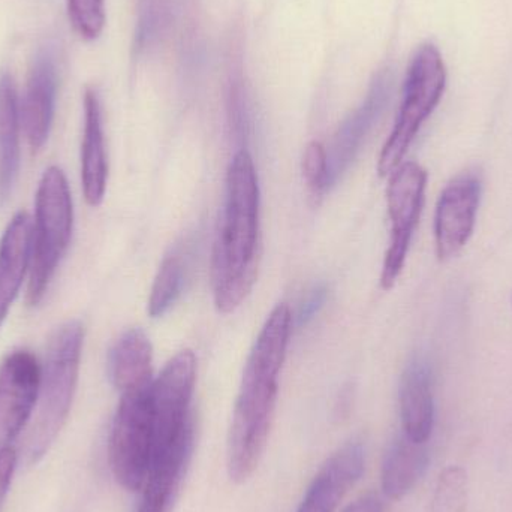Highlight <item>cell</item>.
<instances>
[{"instance_id":"cell-16","label":"cell","mask_w":512,"mask_h":512,"mask_svg":"<svg viewBox=\"0 0 512 512\" xmlns=\"http://www.w3.org/2000/svg\"><path fill=\"white\" fill-rule=\"evenodd\" d=\"M32 255V225L29 216H14L0 242V327L20 291Z\"/></svg>"},{"instance_id":"cell-23","label":"cell","mask_w":512,"mask_h":512,"mask_svg":"<svg viewBox=\"0 0 512 512\" xmlns=\"http://www.w3.org/2000/svg\"><path fill=\"white\" fill-rule=\"evenodd\" d=\"M69 17L81 38L101 35L105 26V0H68Z\"/></svg>"},{"instance_id":"cell-22","label":"cell","mask_w":512,"mask_h":512,"mask_svg":"<svg viewBox=\"0 0 512 512\" xmlns=\"http://www.w3.org/2000/svg\"><path fill=\"white\" fill-rule=\"evenodd\" d=\"M468 510V472L462 466H447L436 481L430 512H468Z\"/></svg>"},{"instance_id":"cell-6","label":"cell","mask_w":512,"mask_h":512,"mask_svg":"<svg viewBox=\"0 0 512 512\" xmlns=\"http://www.w3.org/2000/svg\"><path fill=\"white\" fill-rule=\"evenodd\" d=\"M197 379V358L185 349L174 355L150 385L153 421L152 463L174 451L191 448L189 406ZM150 463V465H152Z\"/></svg>"},{"instance_id":"cell-10","label":"cell","mask_w":512,"mask_h":512,"mask_svg":"<svg viewBox=\"0 0 512 512\" xmlns=\"http://www.w3.org/2000/svg\"><path fill=\"white\" fill-rule=\"evenodd\" d=\"M481 188L480 177L468 171L451 180L442 191L435 213V249L439 261L459 255L471 240Z\"/></svg>"},{"instance_id":"cell-26","label":"cell","mask_w":512,"mask_h":512,"mask_svg":"<svg viewBox=\"0 0 512 512\" xmlns=\"http://www.w3.org/2000/svg\"><path fill=\"white\" fill-rule=\"evenodd\" d=\"M325 300H327V288L325 286H318V288L313 289L309 295H307L304 303L301 304L300 310H298L297 315V324L306 325L315 318L316 313L321 310V307L324 306Z\"/></svg>"},{"instance_id":"cell-1","label":"cell","mask_w":512,"mask_h":512,"mask_svg":"<svg viewBox=\"0 0 512 512\" xmlns=\"http://www.w3.org/2000/svg\"><path fill=\"white\" fill-rule=\"evenodd\" d=\"M291 331V310L277 304L249 354L228 439V474L236 483L254 475L267 445Z\"/></svg>"},{"instance_id":"cell-17","label":"cell","mask_w":512,"mask_h":512,"mask_svg":"<svg viewBox=\"0 0 512 512\" xmlns=\"http://www.w3.org/2000/svg\"><path fill=\"white\" fill-rule=\"evenodd\" d=\"M152 360V343L141 328H131L116 340L108 355V372L120 394L152 384Z\"/></svg>"},{"instance_id":"cell-24","label":"cell","mask_w":512,"mask_h":512,"mask_svg":"<svg viewBox=\"0 0 512 512\" xmlns=\"http://www.w3.org/2000/svg\"><path fill=\"white\" fill-rule=\"evenodd\" d=\"M303 176L310 191L322 194L328 186L327 149L318 141L307 144L303 155Z\"/></svg>"},{"instance_id":"cell-7","label":"cell","mask_w":512,"mask_h":512,"mask_svg":"<svg viewBox=\"0 0 512 512\" xmlns=\"http://www.w3.org/2000/svg\"><path fill=\"white\" fill-rule=\"evenodd\" d=\"M150 385L122 393L111 429L108 445L111 471L117 483L129 492L143 490L152 463Z\"/></svg>"},{"instance_id":"cell-2","label":"cell","mask_w":512,"mask_h":512,"mask_svg":"<svg viewBox=\"0 0 512 512\" xmlns=\"http://www.w3.org/2000/svg\"><path fill=\"white\" fill-rule=\"evenodd\" d=\"M259 183L254 159L240 150L227 174V198L212 258L216 309L231 313L251 294L258 274Z\"/></svg>"},{"instance_id":"cell-20","label":"cell","mask_w":512,"mask_h":512,"mask_svg":"<svg viewBox=\"0 0 512 512\" xmlns=\"http://www.w3.org/2000/svg\"><path fill=\"white\" fill-rule=\"evenodd\" d=\"M189 450L177 451L170 456L155 460L143 487L138 512H167L174 490L179 486Z\"/></svg>"},{"instance_id":"cell-27","label":"cell","mask_w":512,"mask_h":512,"mask_svg":"<svg viewBox=\"0 0 512 512\" xmlns=\"http://www.w3.org/2000/svg\"><path fill=\"white\" fill-rule=\"evenodd\" d=\"M343 512H382V502L378 496L366 495L349 505Z\"/></svg>"},{"instance_id":"cell-5","label":"cell","mask_w":512,"mask_h":512,"mask_svg":"<svg viewBox=\"0 0 512 512\" xmlns=\"http://www.w3.org/2000/svg\"><path fill=\"white\" fill-rule=\"evenodd\" d=\"M445 86L447 68L441 51L433 44L421 45L409 63L396 125L379 155V176H390L402 164L421 126L441 102Z\"/></svg>"},{"instance_id":"cell-18","label":"cell","mask_w":512,"mask_h":512,"mask_svg":"<svg viewBox=\"0 0 512 512\" xmlns=\"http://www.w3.org/2000/svg\"><path fill=\"white\" fill-rule=\"evenodd\" d=\"M427 442H414L402 435L390 445L382 462V492L391 501H400L417 486L429 468Z\"/></svg>"},{"instance_id":"cell-8","label":"cell","mask_w":512,"mask_h":512,"mask_svg":"<svg viewBox=\"0 0 512 512\" xmlns=\"http://www.w3.org/2000/svg\"><path fill=\"white\" fill-rule=\"evenodd\" d=\"M427 179V171L417 162H402L390 174L387 207L391 236L381 273V286L385 291L396 285L405 267L412 236L423 212Z\"/></svg>"},{"instance_id":"cell-15","label":"cell","mask_w":512,"mask_h":512,"mask_svg":"<svg viewBox=\"0 0 512 512\" xmlns=\"http://www.w3.org/2000/svg\"><path fill=\"white\" fill-rule=\"evenodd\" d=\"M403 435L414 442H429L435 424L432 375L423 361L408 364L399 388Z\"/></svg>"},{"instance_id":"cell-14","label":"cell","mask_w":512,"mask_h":512,"mask_svg":"<svg viewBox=\"0 0 512 512\" xmlns=\"http://www.w3.org/2000/svg\"><path fill=\"white\" fill-rule=\"evenodd\" d=\"M108 159L105 149L102 107L98 92L84 95V132L81 144V183L84 198L92 207L99 206L107 191Z\"/></svg>"},{"instance_id":"cell-25","label":"cell","mask_w":512,"mask_h":512,"mask_svg":"<svg viewBox=\"0 0 512 512\" xmlns=\"http://www.w3.org/2000/svg\"><path fill=\"white\" fill-rule=\"evenodd\" d=\"M17 460V451L14 448L6 447L0 450V511H2L9 487H11L15 468H17Z\"/></svg>"},{"instance_id":"cell-21","label":"cell","mask_w":512,"mask_h":512,"mask_svg":"<svg viewBox=\"0 0 512 512\" xmlns=\"http://www.w3.org/2000/svg\"><path fill=\"white\" fill-rule=\"evenodd\" d=\"M186 264L180 252L165 256L153 282L149 298V313L152 318H161L171 309L182 294L185 285Z\"/></svg>"},{"instance_id":"cell-11","label":"cell","mask_w":512,"mask_h":512,"mask_svg":"<svg viewBox=\"0 0 512 512\" xmlns=\"http://www.w3.org/2000/svg\"><path fill=\"white\" fill-rule=\"evenodd\" d=\"M393 78L384 71L373 80L363 104L352 111L334 134L328 155V186H333L357 158L364 140L390 101Z\"/></svg>"},{"instance_id":"cell-13","label":"cell","mask_w":512,"mask_h":512,"mask_svg":"<svg viewBox=\"0 0 512 512\" xmlns=\"http://www.w3.org/2000/svg\"><path fill=\"white\" fill-rule=\"evenodd\" d=\"M363 471V445L358 441L348 442L319 469L297 512L336 511Z\"/></svg>"},{"instance_id":"cell-9","label":"cell","mask_w":512,"mask_h":512,"mask_svg":"<svg viewBox=\"0 0 512 512\" xmlns=\"http://www.w3.org/2000/svg\"><path fill=\"white\" fill-rule=\"evenodd\" d=\"M41 366L32 352L17 349L0 364V450L11 447L38 402Z\"/></svg>"},{"instance_id":"cell-3","label":"cell","mask_w":512,"mask_h":512,"mask_svg":"<svg viewBox=\"0 0 512 512\" xmlns=\"http://www.w3.org/2000/svg\"><path fill=\"white\" fill-rule=\"evenodd\" d=\"M83 340V325L71 321L60 325L48 342L35 421L26 441L29 465H35L48 453L68 420L77 390Z\"/></svg>"},{"instance_id":"cell-19","label":"cell","mask_w":512,"mask_h":512,"mask_svg":"<svg viewBox=\"0 0 512 512\" xmlns=\"http://www.w3.org/2000/svg\"><path fill=\"white\" fill-rule=\"evenodd\" d=\"M21 107L11 75H0V207L8 203L20 170Z\"/></svg>"},{"instance_id":"cell-4","label":"cell","mask_w":512,"mask_h":512,"mask_svg":"<svg viewBox=\"0 0 512 512\" xmlns=\"http://www.w3.org/2000/svg\"><path fill=\"white\" fill-rule=\"evenodd\" d=\"M74 207L68 180L60 168L45 171L36 192L35 227L32 228V255L27 301L36 306L71 242Z\"/></svg>"},{"instance_id":"cell-12","label":"cell","mask_w":512,"mask_h":512,"mask_svg":"<svg viewBox=\"0 0 512 512\" xmlns=\"http://www.w3.org/2000/svg\"><path fill=\"white\" fill-rule=\"evenodd\" d=\"M57 87V54L53 45H44L33 57L21 105V122L33 152L41 150L50 135L56 111Z\"/></svg>"}]
</instances>
